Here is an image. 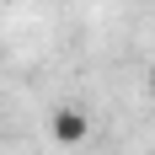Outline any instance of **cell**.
I'll return each instance as SVG.
<instances>
[{
    "label": "cell",
    "mask_w": 155,
    "mask_h": 155,
    "mask_svg": "<svg viewBox=\"0 0 155 155\" xmlns=\"http://www.w3.org/2000/svg\"><path fill=\"white\" fill-rule=\"evenodd\" d=\"M48 134H54V144L75 150V144L91 139V118H86L80 107H54V112H48Z\"/></svg>",
    "instance_id": "obj_1"
}]
</instances>
